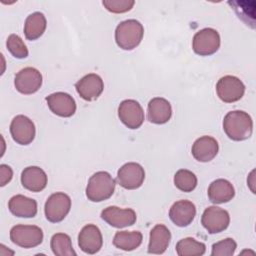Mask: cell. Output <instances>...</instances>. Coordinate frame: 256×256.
<instances>
[{
	"mask_svg": "<svg viewBox=\"0 0 256 256\" xmlns=\"http://www.w3.org/2000/svg\"><path fill=\"white\" fill-rule=\"evenodd\" d=\"M223 130L231 140L243 141L249 139L253 133V120L247 112L230 111L223 119Z\"/></svg>",
	"mask_w": 256,
	"mask_h": 256,
	"instance_id": "obj_1",
	"label": "cell"
},
{
	"mask_svg": "<svg viewBox=\"0 0 256 256\" xmlns=\"http://www.w3.org/2000/svg\"><path fill=\"white\" fill-rule=\"evenodd\" d=\"M143 25L135 20L128 19L120 22L115 29L116 44L123 50H133L143 39Z\"/></svg>",
	"mask_w": 256,
	"mask_h": 256,
	"instance_id": "obj_2",
	"label": "cell"
},
{
	"mask_svg": "<svg viewBox=\"0 0 256 256\" xmlns=\"http://www.w3.org/2000/svg\"><path fill=\"white\" fill-rule=\"evenodd\" d=\"M115 180L106 171L94 173L88 180L86 197L92 202H102L109 199L115 190Z\"/></svg>",
	"mask_w": 256,
	"mask_h": 256,
	"instance_id": "obj_3",
	"label": "cell"
},
{
	"mask_svg": "<svg viewBox=\"0 0 256 256\" xmlns=\"http://www.w3.org/2000/svg\"><path fill=\"white\" fill-rule=\"evenodd\" d=\"M43 231L35 225H15L10 230V240L19 247L33 248L43 241Z\"/></svg>",
	"mask_w": 256,
	"mask_h": 256,
	"instance_id": "obj_4",
	"label": "cell"
},
{
	"mask_svg": "<svg viewBox=\"0 0 256 256\" xmlns=\"http://www.w3.org/2000/svg\"><path fill=\"white\" fill-rule=\"evenodd\" d=\"M71 209V199L64 192H56L48 197L44 206L45 217L49 222L58 223L64 220Z\"/></svg>",
	"mask_w": 256,
	"mask_h": 256,
	"instance_id": "obj_5",
	"label": "cell"
},
{
	"mask_svg": "<svg viewBox=\"0 0 256 256\" xmlns=\"http://www.w3.org/2000/svg\"><path fill=\"white\" fill-rule=\"evenodd\" d=\"M220 35L213 28H204L195 33L192 40L193 51L200 56H210L220 48Z\"/></svg>",
	"mask_w": 256,
	"mask_h": 256,
	"instance_id": "obj_6",
	"label": "cell"
},
{
	"mask_svg": "<svg viewBox=\"0 0 256 256\" xmlns=\"http://www.w3.org/2000/svg\"><path fill=\"white\" fill-rule=\"evenodd\" d=\"M216 93L221 101L225 103H233L243 97L245 93V85L238 77L226 75L218 80L216 84Z\"/></svg>",
	"mask_w": 256,
	"mask_h": 256,
	"instance_id": "obj_7",
	"label": "cell"
},
{
	"mask_svg": "<svg viewBox=\"0 0 256 256\" xmlns=\"http://www.w3.org/2000/svg\"><path fill=\"white\" fill-rule=\"evenodd\" d=\"M201 223L208 233H220L229 226L230 215L225 209L217 206H209L202 214Z\"/></svg>",
	"mask_w": 256,
	"mask_h": 256,
	"instance_id": "obj_8",
	"label": "cell"
},
{
	"mask_svg": "<svg viewBox=\"0 0 256 256\" xmlns=\"http://www.w3.org/2000/svg\"><path fill=\"white\" fill-rule=\"evenodd\" d=\"M144 179V168L136 162H128L124 164L117 172L118 184L128 190H134L141 187Z\"/></svg>",
	"mask_w": 256,
	"mask_h": 256,
	"instance_id": "obj_9",
	"label": "cell"
},
{
	"mask_svg": "<svg viewBox=\"0 0 256 256\" xmlns=\"http://www.w3.org/2000/svg\"><path fill=\"white\" fill-rule=\"evenodd\" d=\"M14 85L21 94H33L42 86V75L34 67H25L15 75Z\"/></svg>",
	"mask_w": 256,
	"mask_h": 256,
	"instance_id": "obj_10",
	"label": "cell"
},
{
	"mask_svg": "<svg viewBox=\"0 0 256 256\" xmlns=\"http://www.w3.org/2000/svg\"><path fill=\"white\" fill-rule=\"evenodd\" d=\"M118 117L129 129H138L144 122V111L136 100L126 99L119 104Z\"/></svg>",
	"mask_w": 256,
	"mask_h": 256,
	"instance_id": "obj_11",
	"label": "cell"
},
{
	"mask_svg": "<svg viewBox=\"0 0 256 256\" xmlns=\"http://www.w3.org/2000/svg\"><path fill=\"white\" fill-rule=\"evenodd\" d=\"M10 133L16 143L28 145L34 140L36 129L33 121L27 116L17 115L11 121Z\"/></svg>",
	"mask_w": 256,
	"mask_h": 256,
	"instance_id": "obj_12",
	"label": "cell"
},
{
	"mask_svg": "<svg viewBox=\"0 0 256 256\" xmlns=\"http://www.w3.org/2000/svg\"><path fill=\"white\" fill-rule=\"evenodd\" d=\"M101 218L110 226L115 228H124L132 226L137 219L136 212L131 208H119L109 206L102 210Z\"/></svg>",
	"mask_w": 256,
	"mask_h": 256,
	"instance_id": "obj_13",
	"label": "cell"
},
{
	"mask_svg": "<svg viewBox=\"0 0 256 256\" xmlns=\"http://www.w3.org/2000/svg\"><path fill=\"white\" fill-rule=\"evenodd\" d=\"M78 245L87 254H96L103 245V237L100 229L94 224L85 225L78 235Z\"/></svg>",
	"mask_w": 256,
	"mask_h": 256,
	"instance_id": "obj_14",
	"label": "cell"
},
{
	"mask_svg": "<svg viewBox=\"0 0 256 256\" xmlns=\"http://www.w3.org/2000/svg\"><path fill=\"white\" fill-rule=\"evenodd\" d=\"M75 88L82 99L86 101H93L102 94L104 83L98 74L90 73L78 80L75 84Z\"/></svg>",
	"mask_w": 256,
	"mask_h": 256,
	"instance_id": "obj_15",
	"label": "cell"
},
{
	"mask_svg": "<svg viewBox=\"0 0 256 256\" xmlns=\"http://www.w3.org/2000/svg\"><path fill=\"white\" fill-rule=\"evenodd\" d=\"M46 102L51 112L57 116L68 118L76 112V102L68 93H52L46 97Z\"/></svg>",
	"mask_w": 256,
	"mask_h": 256,
	"instance_id": "obj_16",
	"label": "cell"
},
{
	"mask_svg": "<svg viewBox=\"0 0 256 256\" xmlns=\"http://www.w3.org/2000/svg\"><path fill=\"white\" fill-rule=\"evenodd\" d=\"M196 216V207L189 200H179L173 203L169 210L170 220L178 227H186Z\"/></svg>",
	"mask_w": 256,
	"mask_h": 256,
	"instance_id": "obj_17",
	"label": "cell"
},
{
	"mask_svg": "<svg viewBox=\"0 0 256 256\" xmlns=\"http://www.w3.org/2000/svg\"><path fill=\"white\" fill-rule=\"evenodd\" d=\"M218 150L219 145L217 140L211 136L204 135L195 140L191 148V153L195 160L205 163L214 159Z\"/></svg>",
	"mask_w": 256,
	"mask_h": 256,
	"instance_id": "obj_18",
	"label": "cell"
},
{
	"mask_svg": "<svg viewBox=\"0 0 256 256\" xmlns=\"http://www.w3.org/2000/svg\"><path fill=\"white\" fill-rule=\"evenodd\" d=\"M172 116V107L168 100L162 97L152 98L147 106V119L153 124H165Z\"/></svg>",
	"mask_w": 256,
	"mask_h": 256,
	"instance_id": "obj_19",
	"label": "cell"
},
{
	"mask_svg": "<svg viewBox=\"0 0 256 256\" xmlns=\"http://www.w3.org/2000/svg\"><path fill=\"white\" fill-rule=\"evenodd\" d=\"M47 175L38 166H28L21 173L22 186L31 192H40L47 186Z\"/></svg>",
	"mask_w": 256,
	"mask_h": 256,
	"instance_id": "obj_20",
	"label": "cell"
},
{
	"mask_svg": "<svg viewBox=\"0 0 256 256\" xmlns=\"http://www.w3.org/2000/svg\"><path fill=\"white\" fill-rule=\"evenodd\" d=\"M8 208L14 216L20 218H33L37 214L36 200L21 194H17L10 198Z\"/></svg>",
	"mask_w": 256,
	"mask_h": 256,
	"instance_id": "obj_21",
	"label": "cell"
},
{
	"mask_svg": "<svg viewBox=\"0 0 256 256\" xmlns=\"http://www.w3.org/2000/svg\"><path fill=\"white\" fill-rule=\"evenodd\" d=\"M208 198L214 204L229 202L235 196V189L226 179H216L208 187Z\"/></svg>",
	"mask_w": 256,
	"mask_h": 256,
	"instance_id": "obj_22",
	"label": "cell"
},
{
	"mask_svg": "<svg viewBox=\"0 0 256 256\" xmlns=\"http://www.w3.org/2000/svg\"><path fill=\"white\" fill-rule=\"evenodd\" d=\"M171 240V233L169 229L163 224L155 225L150 231L148 253L163 254L169 246Z\"/></svg>",
	"mask_w": 256,
	"mask_h": 256,
	"instance_id": "obj_23",
	"label": "cell"
},
{
	"mask_svg": "<svg viewBox=\"0 0 256 256\" xmlns=\"http://www.w3.org/2000/svg\"><path fill=\"white\" fill-rule=\"evenodd\" d=\"M46 17L41 12H34L27 16L24 24V34L27 40H36L40 38L46 30Z\"/></svg>",
	"mask_w": 256,
	"mask_h": 256,
	"instance_id": "obj_24",
	"label": "cell"
},
{
	"mask_svg": "<svg viewBox=\"0 0 256 256\" xmlns=\"http://www.w3.org/2000/svg\"><path fill=\"white\" fill-rule=\"evenodd\" d=\"M143 240L139 231H118L113 238V245L124 251H132L138 248Z\"/></svg>",
	"mask_w": 256,
	"mask_h": 256,
	"instance_id": "obj_25",
	"label": "cell"
},
{
	"mask_svg": "<svg viewBox=\"0 0 256 256\" xmlns=\"http://www.w3.org/2000/svg\"><path fill=\"white\" fill-rule=\"evenodd\" d=\"M205 251V244L192 237L183 238L176 244V252L179 256H201Z\"/></svg>",
	"mask_w": 256,
	"mask_h": 256,
	"instance_id": "obj_26",
	"label": "cell"
},
{
	"mask_svg": "<svg viewBox=\"0 0 256 256\" xmlns=\"http://www.w3.org/2000/svg\"><path fill=\"white\" fill-rule=\"evenodd\" d=\"M52 252L56 256H76V252L72 247L71 238L65 233H56L50 241Z\"/></svg>",
	"mask_w": 256,
	"mask_h": 256,
	"instance_id": "obj_27",
	"label": "cell"
},
{
	"mask_svg": "<svg viewBox=\"0 0 256 256\" xmlns=\"http://www.w3.org/2000/svg\"><path fill=\"white\" fill-rule=\"evenodd\" d=\"M196 175L187 169H180L174 175V184L177 189L183 192H192L197 186Z\"/></svg>",
	"mask_w": 256,
	"mask_h": 256,
	"instance_id": "obj_28",
	"label": "cell"
},
{
	"mask_svg": "<svg viewBox=\"0 0 256 256\" xmlns=\"http://www.w3.org/2000/svg\"><path fill=\"white\" fill-rule=\"evenodd\" d=\"M6 46L11 55L17 59H24L28 56V49L22 38L17 34H10L6 41Z\"/></svg>",
	"mask_w": 256,
	"mask_h": 256,
	"instance_id": "obj_29",
	"label": "cell"
},
{
	"mask_svg": "<svg viewBox=\"0 0 256 256\" xmlns=\"http://www.w3.org/2000/svg\"><path fill=\"white\" fill-rule=\"evenodd\" d=\"M237 248V243L232 238H225L212 245V256H232Z\"/></svg>",
	"mask_w": 256,
	"mask_h": 256,
	"instance_id": "obj_30",
	"label": "cell"
},
{
	"mask_svg": "<svg viewBox=\"0 0 256 256\" xmlns=\"http://www.w3.org/2000/svg\"><path fill=\"white\" fill-rule=\"evenodd\" d=\"M102 4L109 12L120 14V13H125L130 11L134 6L135 1L134 0H104Z\"/></svg>",
	"mask_w": 256,
	"mask_h": 256,
	"instance_id": "obj_31",
	"label": "cell"
},
{
	"mask_svg": "<svg viewBox=\"0 0 256 256\" xmlns=\"http://www.w3.org/2000/svg\"><path fill=\"white\" fill-rule=\"evenodd\" d=\"M13 177V171L10 166L6 164L0 165V186L3 187L11 181Z\"/></svg>",
	"mask_w": 256,
	"mask_h": 256,
	"instance_id": "obj_32",
	"label": "cell"
},
{
	"mask_svg": "<svg viewBox=\"0 0 256 256\" xmlns=\"http://www.w3.org/2000/svg\"><path fill=\"white\" fill-rule=\"evenodd\" d=\"M254 173H255V170H252L251 173L249 174L248 178H247V183L252 191V193H255V189H254V184H255V180H254Z\"/></svg>",
	"mask_w": 256,
	"mask_h": 256,
	"instance_id": "obj_33",
	"label": "cell"
}]
</instances>
